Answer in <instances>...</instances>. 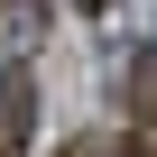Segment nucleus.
Here are the masks:
<instances>
[{
    "label": "nucleus",
    "instance_id": "1",
    "mask_svg": "<svg viewBox=\"0 0 157 157\" xmlns=\"http://www.w3.org/2000/svg\"><path fill=\"white\" fill-rule=\"evenodd\" d=\"M28 129H37V74L0 65V157H28Z\"/></svg>",
    "mask_w": 157,
    "mask_h": 157
},
{
    "label": "nucleus",
    "instance_id": "5",
    "mask_svg": "<svg viewBox=\"0 0 157 157\" xmlns=\"http://www.w3.org/2000/svg\"><path fill=\"white\" fill-rule=\"evenodd\" d=\"M74 10H102V0H74Z\"/></svg>",
    "mask_w": 157,
    "mask_h": 157
},
{
    "label": "nucleus",
    "instance_id": "2",
    "mask_svg": "<svg viewBox=\"0 0 157 157\" xmlns=\"http://www.w3.org/2000/svg\"><path fill=\"white\" fill-rule=\"evenodd\" d=\"M120 157H157V148H148V139H139V129H129V139H120Z\"/></svg>",
    "mask_w": 157,
    "mask_h": 157
},
{
    "label": "nucleus",
    "instance_id": "3",
    "mask_svg": "<svg viewBox=\"0 0 157 157\" xmlns=\"http://www.w3.org/2000/svg\"><path fill=\"white\" fill-rule=\"evenodd\" d=\"M139 139H148V148H157V102H148V111H139Z\"/></svg>",
    "mask_w": 157,
    "mask_h": 157
},
{
    "label": "nucleus",
    "instance_id": "4",
    "mask_svg": "<svg viewBox=\"0 0 157 157\" xmlns=\"http://www.w3.org/2000/svg\"><path fill=\"white\" fill-rule=\"evenodd\" d=\"M56 157H93V148H56Z\"/></svg>",
    "mask_w": 157,
    "mask_h": 157
}]
</instances>
